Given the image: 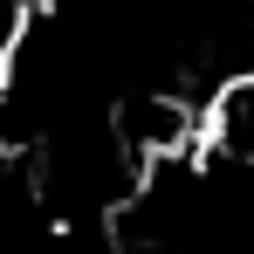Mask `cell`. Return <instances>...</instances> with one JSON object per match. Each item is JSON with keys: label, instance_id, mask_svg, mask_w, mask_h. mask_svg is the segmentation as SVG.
<instances>
[{"label": "cell", "instance_id": "6da1fadb", "mask_svg": "<svg viewBox=\"0 0 254 254\" xmlns=\"http://www.w3.org/2000/svg\"><path fill=\"white\" fill-rule=\"evenodd\" d=\"M199 117H192V103L179 96V89H130L124 103H117V137H124V151L137 165H158V158H186L192 144H199Z\"/></svg>", "mask_w": 254, "mask_h": 254}, {"label": "cell", "instance_id": "7a4b0ae2", "mask_svg": "<svg viewBox=\"0 0 254 254\" xmlns=\"http://www.w3.org/2000/svg\"><path fill=\"white\" fill-rule=\"evenodd\" d=\"M206 144H213V158L254 165V69H241V76L220 83V96L206 110Z\"/></svg>", "mask_w": 254, "mask_h": 254}, {"label": "cell", "instance_id": "3957f363", "mask_svg": "<svg viewBox=\"0 0 254 254\" xmlns=\"http://www.w3.org/2000/svg\"><path fill=\"white\" fill-rule=\"evenodd\" d=\"M55 0H0V62H14L21 48L35 42V28L48 21Z\"/></svg>", "mask_w": 254, "mask_h": 254}]
</instances>
